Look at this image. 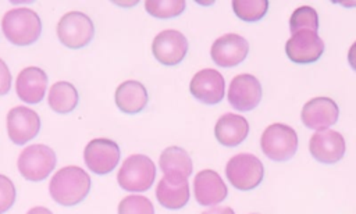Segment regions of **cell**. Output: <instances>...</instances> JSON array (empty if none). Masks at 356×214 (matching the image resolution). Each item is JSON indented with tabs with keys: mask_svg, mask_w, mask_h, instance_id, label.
Wrapping results in <instances>:
<instances>
[{
	"mask_svg": "<svg viewBox=\"0 0 356 214\" xmlns=\"http://www.w3.org/2000/svg\"><path fill=\"white\" fill-rule=\"evenodd\" d=\"M83 160L86 167L99 175L111 172L120 161L118 145L106 138L90 140L83 150Z\"/></svg>",
	"mask_w": 356,
	"mask_h": 214,
	"instance_id": "obj_8",
	"label": "cell"
},
{
	"mask_svg": "<svg viewBox=\"0 0 356 214\" xmlns=\"http://www.w3.org/2000/svg\"><path fill=\"white\" fill-rule=\"evenodd\" d=\"M93 33L95 26L92 19L81 11L64 14L57 24V36L70 49L85 47L92 40Z\"/></svg>",
	"mask_w": 356,
	"mask_h": 214,
	"instance_id": "obj_7",
	"label": "cell"
},
{
	"mask_svg": "<svg viewBox=\"0 0 356 214\" xmlns=\"http://www.w3.org/2000/svg\"><path fill=\"white\" fill-rule=\"evenodd\" d=\"M26 214H53L49 208H46V207H40V206H38V207H33V208H31Z\"/></svg>",
	"mask_w": 356,
	"mask_h": 214,
	"instance_id": "obj_32",
	"label": "cell"
},
{
	"mask_svg": "<svg viewBox=\"0 0 356 214\" xmlns=\"http://www.w3.org/2000/svg\"><path fill=\"white\" fill-rule=\"evenodd\" d=\"M268 8V1L256 0V1H245V0H234L232 10L238 18L243 21H259L264 17Z\"/></svg>",
	"mask_w": 356,
	"mask_h": 214,
	"instance_id": "obj_25",
	"label": "cell"
},
{
	"mask_svg": "<svg viewBox=\"0 0 356 214\" xmlns=\"http://www.w3.org/2000/svg\"><path fill=\"white\" fill-rule=\"evenodd\" d=\"M227 186L221 176L213 170H202L193 181L195 199L202 206L221 203L227 197Z\"/></svg>",
	"mask_w": 356,
	"mask_h": 214,
	"instance_id": "obj_18",
	"label": "cell"
},
{
	"mask_svg": "<svg viewBox=\"0 0 356 214\" xmlns=\"http://www.w3.org/2000/svg\"><path fill=\"white\" fill-rule=\"evenodd\" d=\"M202 214H235V213H234V210L231 207L217 206V207H211V208L203 211Z\"/></svg>",
	"mask_w": 356,
	"mask_h": 214,
	"instance_id": "obj_30",
	"label": "cell"
},
{
	"mask_svg": "<svg viewBox=\"0 0 356 214\" xmlns=\"http://www.w3.org/2000/svg\"><path fill=\"white\" fill-rule=\"evenodd\" d=\"M146 11L157 18H171L179 15L185 10V1L177 0V1H156V0H147L145 1Z\"/></svg>",
	"mask_w": 356,
	"mask_h": 214,
	"instance_id": "obj_26",
	"label": "cell"
},
{
	"mask_svg": "<svg viewBox=\"0 0 356 214\" xmlns=\"http://www.w3.org/2000/svg\"><path fill=\"white\" fill-rule=\"evenodd\" d=\"M11 88V72L7 64L0 58V94H6Z\"/></svg>",
	"mask_w": 356,
	"mask_h": 214,
	"instance_id": "obj_29",
	"label": "cell"
},
{
	"mask_svg": "<svg viewBox=\"0 0 356 214\" xmlns=\"http://www.w3.org/2000/svg\"><path fill=\"white\" fill-rule=\"evenodd\" d=\"M156 197L165 208L177 210L184 207L189 200L188 178L179 174L164 175L157 183Z\"/></svg>",
	"mask_w": 356,
	"mask_h": 214,
	"instance_id": "obj_17",
	"label": "cell"
},
{
	"mask_svg": "<svg viewBox=\"0 0 356 214\" xmlns=\"http://www.w3.org/2000/svg\"><path fill=\"white\" fill-rule=\"evenodd\" d=\"M90 178L85 170L76 165H67L58 170L49 183L53 200L61 206H75L89 193Z\"/></svg>",
	"mask_w": 356,
	"mask_h": 214,
	"instance_id": "obj_1",
	"label": "cell"
},
{
	"mask_svg": "<svg viewBox=\"0 0 356 214\" xmlns=\"http://www.w3.org/2000/svg\"><path fill=\"white\" fill-rule=\"evenodd\" d=\"M15 201V186L10 178L0 174V214L6 213Z\"/></svg>",
	"mask_w": 356,
	"mask_h": 214,
	"instance_id": "obj_28",
	"label": "cell"
},
{
	"mask_svg": "<svg viewBox=\"0 0 356 214\" xmlns=\"http://www.w3.org/2000/svg\"><path fill=\"white\" fill-rule=\"evenodd\" d=\"M261 100V85L250 74L236 75L228 89V101L239 111L254 108Z\"/></svg>",
	"mask_w": 356,
	"mask_h": 214,
	"instance_id": "obj_13",
	"label": "cell"
},
{
	"mask_svg": "<svg viewBox=\"0 0 356 214\" xmlns=\"http://www.w3.org/2000/svg\"><path fill=\"white\" fill-rule=\"evenodd\" d=\"M40 129V118L38 113L29 107L17 106L7 114V132L11 142L24 145L33 139Z\"/></svg>",
	"mask_w": 356,
	"mask_h": 214,
	"instance_id": "obj_10",
	"label": "cell"
},
{
	"mask_svg": "<svg viewBox=\"0 0 356 214\" xmlns=\"http://www.w3.org/2000/svg\"><path fill=\"white\" fill-rule=\"evenodd\" d=\"M312 156L324 164H334L343 157L345 140L343 136L331 129L317 131L309 142Z\"/></svg>",
	"mask_w": 356,
	"mask_h": 214,
	"instance_id": "obj_14",
	"label": "cell"
},
{
	"mask_svg": "<svg viewBox=\"0 0 356 214\" xmlns=\"http://www.w3.org/2000/svg\"><path fill=\"white\" fill-rule=\"evenodd\" d=\"M263 153L274 161L289 160L298 149L296 132L285 124L268 125L260 139Z\"/></svg>",
	"mask_w": 356,
	"mask_h": 214,
	"instance_id": "obj_4",
	"label": "cell"
},
{
	"mask_svg": "<svg viewBox=\"0 0 356 214\" xmlns=\"http://www.w3.org/2000/svg\"><path fill=\"white\" fill-rule=\"evenodd\" d=\"M115 104L125 114H136L147 104V92L138 81H125L115 90Z\"/></svg>",
	"mask_w": 356,
	"mask_h": 214,
	"instance_id": "obj_21",
	"label": "cell"
},
{
	"mask_svg": "<svg viewBox=\"0 0 356 214\" xmlns=\"http://www.w3.org/2000/svg\"><path fill=\"white\" fill-rule=\"evenodd\" d=\"M324 51V42L312 31H300L293 33L286 44L285 53L288 58L298 64H309L317 61Z\"/></svg>",
	"mask_w": 356,
	"mask_h": 214,
	"instance_id": "obj_9",
	"label": "cell"
},
{
	"mask_svg": "<svg viewBox=\"0 0 356 214\" xmlns=\"http://www.w3.org/2000/svg\"><path fill=\"white\" fill-rule=\"evenodd\" d=\"M249 51V43L236 33L220 36L211 46L210 56L220 67H235L242 63Z\"/></svg>",
	"mask_w": 356,
	"mask_h": 214,
	"instance_id": "obj_12",
	"label": "cell"
},
{
	"mask_svg": "<svg viewBox=\"0 0 356 214\" xmlns=\"http://www.w3.org/2000/svg\"><path fill=\"white\" fill-rule=\"evenodd\" d=\"M4 36L17 46H28L36 42L42 31L39 15L31 8H14L4 14L1 21Z\"/></svg>",
	"mask_w": 356,
	"mask_h": 214,
	"instance_id": "obj_2",
	"label": "cell"
},
{
	"mask_svg": "<svg viewBox=\"0 0 356 214\" xmlns=\"http://www.w3.org/2000/svg\"><path fill=\"white\" fill-rule=\"evenodd\" d=\"M56 153L46 145H31L25 147L18 157V170L21 175L32 182L43 181L56 167Z\"/></svg>",
	"mask_w": 356,
	"mask_h": 214,
	"instance_id": "obj_5",
	"label": "cell"
},
{
	"mask_svg": "<svg viewBox=\"0 0 356 214\" xmlns=\"http://www.w3.org/2000/svg\"><path fill=\"white\" fill-rule=\"evenodd\" d=\"M249 132V124L246 118L238 114H224L217 120L214 126L216 139L227 147L238 146L245 140Z\"/></svg>",
	"mask_w": 356,
	"mask_h": 214,
	"instance_id": "obj_20",
	"label": "cell"
},
{
	"mask_svg": "<svg viewBox=\"0 0 356 214\" xmlns=\"http://www.w3.org/2000/svg\"><path fill=\"white\" fill-rule=\"evenodd\" d=\"M348 61H349L350 67L356 71V42L350 46V49L348 51Z\"/></svg>",
	"mask_w": 356,
	"mask_h": 214,
	"instance_id": "obj_31",
	"label": "cell"
},
{
	"mask_svg": "<svg viewBox=\"0 0 356 214\" xmlns=\"http://www.w3.org/2000/svg\"><path fill=\"white\" fill-rule=\"evenodd\" d=\"M118 214H154V208L147 197L129 195L120 201Z\"/></svg>",
	"mask_w": 356,
	"mask_h": 214,
	"instance_id": "obj_27",
	"label": "cell"
},
{
	"mask_svg": "<svg viewBox=\"0 0 356 214\" xmlns=\"http://www.w3.org/2000/svg\"><path fill=\"white\" fill-rule=\"evenodd\" d=\"M318 28V17L314 8L309 6H302L293 11L289 19V29L293 33L300 31H312L317 32Z\"/></svg>",
	"mask_w": 356,
	"mask_h": 214,
	"instance_id": "obj_24",
	"label": "cell"
},
{
	"mask_svg": "<svg viewBox=\"0 0 356 214\" xmlns=\"http://www.w3.org/2000/svg\"><path fill=\"white\" fill-rule=\"evenodd\" d=\"M152 51L159 63L175 65L184 60L188 51V40L181 32L165 29L153 39Z\"/></svg>",
	"mask_w": 356,
	"mask_h": 214,
	"instance_id": "obj_11",
	"label": "cell"
},
{
	"mask_svg": "<svg viewBox=\"0 0 356 214\" xmlns=\"http://www.w3.org/2000/svg\"><path fill=\"white\" fill-rule=\"evenodd\" d=\"M154 176V163L147 156L132 154L122 163L117 174V181L124 190L145 192L153 185Z\"/></svg>",
	"mask_w": 356,
	"mask_h": 214,
	"instance_id": "obj_3",
	"label": "cell"
},
{
	"mask_svg": "<svg viewBox=\"0 0 356 214\" xmlns=\"http://www.w3.org/2000/svg\"><path fill=\"white\" fill-rule=\"evenodd\" d=\"M338 106L330 97H314L309 100L302 108L303 124L316 131H324L334 125L338 120Z\"/></svg>",
	"mask_w": 356,
	"mask_h": 214,
	"instance_id": "obj_16",
	"label": "cell"
},
{
	"mask_svg": "<svg viewBox=\"0 0 356 214\" xmlns=\"http://www.w3.org/2000/svg\"><path fill=\"white\" fill-rule=\"evenodd\" d=\"M160 168L164 172V175L167 174H179L184 176H189L192 172V161L191 157L188 156V153L177 146H171L167 147L159 160Z\"/></svg>",
	"mask_w": 356,
	"mask_h": 214,
	"instance_id": "obj_23",
	"label": "cell"
},
{
	"mask_svg": "<svg viewBox=\"0 0 356 214\" xmlns=\"http://www.w3.org/2000/svg\"><path fill=\"white\" fill-rule=\"evenodd\" d=\"M224 78L217 69L206 68L196 72L191 81L189 90L195 99L206 104H216L224 97Z\"/></svg>",
	"mask_w": 356,
	"mask_h": 214,
	"instance_id": "obj_15",
	"label": "cell"
},
{
	"mask_svg": "<svg viewBox=\"0 0 356 214\" xmlns=\"http://www.w3.org/2000/svg\"><path fill=\"white\" fill-rule=\"evenodd\" d=\"M47 100L53 111L58 114H68L76 107L79 97L72 83L61 81L51 85Z\"/></svg>",
	"mask_w": 356,
	"mask_h": 214,
	"instance_id": "obj_22",
	"label": "cell"
},
{
	"mask_svg": "<svg viewBox=\"0 0 356 214\" xmlns=\"http://www.w3.org/2000/svg\"><path fill=\"white\" fill-rule=\"evenodd\" d=\"M225 175L234 188L239 190H250L260 185L264 168L256 156L241 153L229 158L225 167Z\"/></svg>",
	"mask_w": 356,
	"mask_h": 214,
	"instance_id": "obj_6",
	"label": "cell"
},
{
	"mask_svg": "<svg viewBox=\"0 0 356 214\" xmlns=\"http://www.w3.org/2000/svg\"><path fill=\"white\" fill-rule=\"evenodd\" d=\"M46 85L47 75L43 69L38 67H26L17 76L15 90L24 103L36 104L44 97Z\"/></svg>",
	"mask_w": 356,
	"mask_h": 214,
	"instance_id": "obj_19",
	"label": "cell"
}]
</instances>
